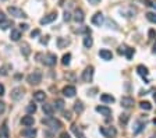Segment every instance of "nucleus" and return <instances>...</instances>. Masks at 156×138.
<instances>
[{
	"mask_svg": "<svg viewBox=\"0 0 156 138\" xmlns=\"http://www.w3.org/2000/svg\"><path fill=\"white\" fill-rule=\"evenodd\" d=\"M42 123H43L45 126H48V127L53 128V130H59V128L63 127L62 121L57 120V119H54V117H52V116L46 117V119H42Z\"/></svg>",
	"mask_w": 156,
	"mask_h": 138,
	"instance_id": "1",
	"label": "nucleus"
},
{
	"mask_svg": "<svg viewBox=\"0 0 156 138\" xmlns=\"http://www.w3.org/2000/svg\"><path fill=\"white\" fill-rule=\"evenodd\" d=\"M27 81H28L31 85L41 84V81H42V73L39 71V70H35L33 73H31V74L27 77Z\"/></svg>",
	"mask_w": 156,
	"mask_h": 138,
	"instance_id": "2",
	"label": "nucleus"
},
{
	"mask_svg": "<svg viewBox=\"0 0 156 138\" xmlns=\"http://www.w3.org/2000/svg\"><path fill=\"white\" fill-rule=\"evenodd\" d=\"M56 62H57V56L54 53H48L46 56H43V60H42V63L45 66H49V67H53Z\"/></svg>",
	"mask_w": 156,
	"mask_h": 138,
	"instance_id": "3",
	"label": "nucleus"
},
{
	"mask_svg": "<svg viewBox=\"0 0 156 138\" xmlns=\"http://www.w3.org/2000/svg\"><path fill=\"white\" fill-rule=\"evenodd\" d=\"M92 78H94V66H88L82 73V81L91 82Z\"/></svg>",
	"mask_w": 156,
	"mask_h": 138,
	"instance_id": "4",
	"label": "nucleus"
},
{
	"mask_svg": "<svg viewBox=\"0 0 156 138\" xmlns=\"http://www.w3.org/2000/svg\"><path fill=\"white\" fill-rule=\"evenodd\" d=\"M100 134L106 138H114L117 135V130L114 127H100Z\"/></svg>",
	"mask_w": 156,
	"mask_h": 138,
	"instance_id": "5",
	"label": "nucleus"
},
{
	"mask_svg": "<svg viewBox=\"0 0 156 138\" xmlns=\"http://www.w3.org/2000/svg\"><path fill=\"white\" fill-rule=\"evenodd\" d=\"M7 11H9V14H11V15L15 17V18H25V17H27V14L21 10V9H18V7H11L10 6V7L7 9Z\"/></svg>",
	"mask_w": 156,
	"mask_h": 138,
	"instance_id": "6",
	"label": "nucleus"
},
{
	"mask_svg": "<svg viewBox=\"0 0 156 138\" xmlns=\"http://www.w3.org/2000/svg\"><path fill=\"white\" fill-rule=\"evenodd\" d=\"M10 96L13 100H20V99H22V96H24V88L22 86H17V88L11 89Z\"/></svg>",
	"mask_w": 156,
	"mask_h": 138,
	"instance_id": "7",
	"label": "nucleus"
},
{
	"mask_svg": "<svg viewBox=\"0 0 156 138\" xmlns=\"http://www.w3.org/2000/svg\"><path fill=\"white\" fill-rule=\"evenodd\" d=\"M36 128H32V127H27V128H24L22 131H21V135L22 137H25V138H35L36 137Z\"/></svg>",
	"mask_w": 156,
	"mask_h": 138,
	"instance_id": "8",
	"label": "nucleus"
},
{
	"mask_svg": "<svg viewBox=\"0 0 156 138\" xmlns=\"http://www.w3.org/2000/svg\"><path fill=\"white\" fill-rule=\"evenodd\" d=\"M103 22H104V17H103V14H102L100 11L95 13V15L92 17V24H94V25H98V27H100V25H102Z\"/></svg>",
	"mask_w": 156,
	"mask_h": 138,
	"instance_id": "9",
	"label": "nucleus"
},
{
	"mask_svg": "<svg viewBox=\"0 0 156 138\" xmlns=\"http://www.w3.org/2000/svg\"><path fill=\"white\" fill-rule=\"evenodd\" d=\"M75 94H77V91H75V86H73V85H67L63 88V95L67 96V98H73V96H75Z\"/></svg>",
	"mask_w": 156,
	"mask_h": 138,
	"instance_id": "10",
	"label": "nucleus"
},
{
	"mask_svg": "<svg viewBox=\"0 0 156 138\" xmlns=\"http://www.w3.org/2000/svg\"><path fill=\"white\" fill-rule=\"evenodd\" d=\"M120 102H121V106L125 107V109H130V107H133V105H134V99L131 96H123Z\"/></svg>",
	"mask_w": 156,
	"mask_h": 138,
	"instance_id": "11",
	"label": "nucleus"
},
{
	"mask_svg": "<svg viewBox=\"0 0 156 138\" xmlns=\"http://www.w3.org/2000/svg\"><path fill=\"white\" fill-rule=\"evenodd\" d=\"M57 18V13H50V14H48V15H45L43 18H41V24L42 25H45V24H49V22H53L54 20Z\"/></svg>",
	"mask_w": 156,
	"mask_h": 138,
	"instance_id": "12",
	"label": "nucleus"
},
{
	"mask_svg": "<svg viewBox=\"0 0 156 138\" xmlns=\"http://www.w3.org/2000/svg\"><path fill=\"white\" fill-rule=\"evenodd\" d=\"M99 56H100L103 60H106V62H109V60L113 59V53H112L109 49H100V50H99Z\"/></svg>",
	"mask_w": 156,
	"mask_h": 138,
	"instance_id": "13",
	"label": "nucleus"
},
{
	"mask_svg": "<svg viewBox=\"0 0 156 138\" xmlns=\"http://www.w3.org/2000/svg\"><path fill=\"white\" fill-rule=\"evenodd\" d=\"M84 20H85V15H84V11L81 10V9H77L75 10V13H74V21L75 22H84Z\"/></svg>",
	"mask_w": 156,
	"mask_h": 138,
	"instance_id": "14",
	"label": "nucleus"
},
{
	"mask_svg": "<svg viewBox=\"0 0 156 138\" xmlns=\"http://www.w3.org/2000/svg\"><path fill=\"white\" fill-rule=\"evenodd\" d=\"M21 123L25 127H31V126H33V123H35V119L32 116H24L21 119Z\"/></svg>",
	"mask_w": 156,
	"mask_h": 138,
	"instance_id": "15",
	"label": "nucleus"
},
{
	"mask_svg": "<svg viewBox=\"0 0 156 138\" xmlns=\"http://www.w3.org/2000/svg\"><path fill=\"white\" fill-rule=\"evenodd\" d=\"M96 112H99V113L104 117H109L110 115H112L110 107H107V106H96Z\"/></svg>",
	"mask_w": 156,
	"mask_h": 138,
	"instance_id": "16",
	"label": "nucleus"
},
{
	"mask_svg": "<svg viewBox=\"0 0 156 138\" xmlns=\"http://www.w3.org/2000/svg\"><path fill=\"white\" fill-rule=\"evenodd\" d=\"M42 110H43V113H45L46 116H53V113H54L53 105H49V103H45V105L42 106Z\"/></svg>",
	"mask_w": 156,
	"mask_h": 138,
	"instance_id": "17",
	"label": "nucleus"
},
{
	"mask_svg": "<svg viewBox=\"0 0 156 138\" xmlns=\"http://www.w3.org/2000/svg\"><path fill=\"white\" fill-rule=\"evenodd\" d=\"M0 138H9V127H7V121H4L0 127Z\"/></svg>",
	"mask_w": 156,
	"mask_h": 138,
	"instance_id": "18",
	"label": "nucleus"
},
{
	"mask_svg": "<svg viewBox=\"0 0 156 138\" xmlns=\"http://www.w3.org/2000/svg\"><path fill=\"white\" fill-rule=\"evenodd\" d=\"M33 99L36 102H43L46 99V94L43 91H36V92H33Z\"/></svg>",
	"mask_w": 156,
	"mask_h": 138,
	"instance_id": "19",
	"label": "nucleus"
},
{
	"mask_svg": "<svg viewBox=\"0 0 156 138\" xmlns=\"http://www.w3.org/2000/svg\"><path fill=\"white\" fill-rule=\"evenodd\" d=\"M137 71H138V74L141 75V77H148L149 75V71H148V68H146L145 66H142V64H139L138 67H137Z\"/></svg>",
	"mask_w": 156,
	"mask_h": 138,
	"instance_id": "20",
	"label": "nucleus"
},
{
	"mask_svg": "<svg viewBox=\"0 0 156 138\" xmlns=\"http://www.w3.org/2000/svg\"><path fill=\"white\" fill-rule=\"evenodd\" d=\"M21 53L24 54L25 57L31 54V48H29V45L27 42H22V45H21Z\"/></svg>",
	"mask_w": 156,
	"mask_h": 138,
	"instance_id": "21",
	"label": "nucleus"
},
{
	"mask_svg": "<svg viewBox=\"0 0 156 138\" xmlns=\"http://www.w3.org/2000/svg\"><path fill=\"white\" fill-rule=\"evenodd\" d=\"M100 100L104 102V103H113L116 99H114V96L109 95V94H103V95H100Z\"/></svg>",
	"mask_w": 156,
	"mask_h": 138,
	"instance_id": "22",
	"label": "nucleus"
},
{
	"mask_svg": "<svg viewBox=\"0 0 156 138\" xmlns=\"http://www.w3.org/2000/svg\"><path fill=\"white\" fill-rule=\"evenodd\" d=\"M10 38H11V41H14V42L20 41L21 39V31L20 29H13L11 33H10Z\"/></svg>",
	"mask_w": 156,
	"mask_h": 138,
	"instance_id": "23",
	"label": "nucleus"
},
{
	"mask_svg": "<svg viewBox=\"0 0 156 138\" xmlns=\"http://www.w3.org/2000/svg\"><path fill=\"white\" fill-rule=\"evenodd\" d=\"M74 112L75 113H78V115H81L84 112V103L81 100H77L75 103H74Z\"/></svg>",
	"mask_w": 156,
	"mask_h": 138,
	"instance_id": "24",
	"label": "nucleus"
},
{
	"mask_svg": "<svg viewBox=\"0 0 156 138\" xmlns=\"http://www.w3.org/2000/svg\"><path fill=\"white\" fill-rule=\"evenodd\" d=\"M71 130H73V133L75 134V137H77V138H85L84 133L81 131V128L78 127V126H73V127H71Z\"/></svg>",
	"mask_w": 156,
	"mask_h": 138,
	"instance_id": "25",
	"label": "nucleus"
},
{
	"mask_svg": "<svg viewBox=\"0 0 156 138\" xmlns=\"http://www.w3.org/2000/svg\"><path fill=\"white\" fill-rule=\"evenodd\" d=\"M57 45H59L60 49H63V48H66L67 45H70V41H68L67 38H59V39H57Z\"/></svg>",
	"mask_w": 156,
	"mask_h": 138,
	"instance_id": "26",
	"label": "nucleus"
},
{
	"mask_svg": "<svg viewBox=\"0 0 156 138\" xmlns=\"http://www.w3.org/2000/svg\"><path fill=\"white\" fill-rule=\"evenodd\" d=\"M92 45H94V39H92L91 36H85V38H84V46H85L86 49L92 48Z\"/></svg>",
	"mask_w": 156,
	"mask_h": 138,
	"instance_id": "27",
	"label": "nucleus"
},
{
	"mask_svg": "<svg viewBox=\"0 0 156 138\" xmlns=\"http://www.w3.org/2000/svg\"><path fill=\"white\" fill-rule=\"evenodd\" d=\"M139 107H141L142 110H151V109H152V105H151L149 102H146V100H142V102H139Z\"/></svg>",
	"mask_w": 156,
	"mask_h": 138,
	"instance_id": "28",
	"label": "nucleus"
},
{
	"mask_svg": "<svg viewBox=\"0 0 156 138\" xmlns=\"http://www.w3.org/2000/svg\"><path fill=\"white\" fill-rule=\"evenodd\" d=\"M70 60H71V54H70V53H66L64 56H63V59H62L63 66H68V64H70Z\"/></svg>",
	"mask_w": 156,
	"mask_h": 138,
	"instance_id": "29",
	"label": "nucleus"
},
{
	"mask_svg": "<svg viewBox=\"0 0 156 138\" xmlns=\"http://www.w3.org/2000/svg\"><path fill=\"white\" fill-rule=\"evenodd\" d=\"M144 123H141V121H137L135 124V128H134V134H138V133H141L142 130H144Z\"/></svg>",
	"mask_w": 156,
	"mask_h": 138,
	"instance_id": "30",
	"label": "nucleus"
},
{
	"mask_svg": "<svg viewBox=\"0 0 156 138\" xmlns=\"http://www.w3.org/2000/svg\"><path fill=\"white\" fill-rule=\"evenodd\" d=\"M25 110H27V113H28V115H32V113H35V112H36V105L29 103L28 106L25 107Z\"/></svg>",
	"mask_w": 156,
	"mask_h": 138,
	"instance_id": "31",
	"label": "nucleus"
},
{
	"mask_svg": "<svg viewBox=\"0 0 156 138\" xmlns=\"http://www.w3.org/2000/svg\"><path fill=\"white\" fill-rule=\"evenodd\" d=\"M128 119H130V116H128V115H125V113H123V115H120L119 121H120L121 124H127V123H128Z\"/></svg>",
	"mask_w": 156,
	"mask_h": 138,
	"instance_id": "32",
	"label": "nucleus"
},
{
	"mask_svg": "<svg viewBox=\"0 0 156 138\" xmlns=\"http://www.w3.org/2000/svg\"><path fill=\"white\" fill-rule=\"evenodd\" d=\"M146 18H148L151 22L156 24V14L155 13H148V14H146Z\"/></svg>",
	"mask_w": 156,
	"mask_h": 138,
	"instance_id": "33",
	"label": "nucleus"
},
{
	"mask_svg": "<svg viewBox=\"0 0 156 138\" xmlns=\"http://www.w3.org/2000/svg\"><path fill=\"white\" fill-rule=\"evenodd\" d=\"M133 54H134V49H133V48H127V49H125V56H127L128 60H131Z\"/></svg>",
	"mask_w": 156,
	"mask_h": 138,
	"instance_id": "34",
	"label": "nucleus"
},
{
	"mask_svg": "<svg viewBox=\"0 0 156 138\" xmlns=\"http://www.w3.org/2000/svg\"><path fill=\"white\" fill-rule=\"evenodd\" d=\"M54 105H56V109H60L62 110L63 107H64V100L63 99H56V103Z\"/></svg>",
	"mask_w": 156,
	"mask_h": 138,
	"instance_id": "35",
	"label": "nucleus"
},
{
	"mask_svg": "<svg viewBox=\"0 0 156 138\" xmlns=\"http://www.w3.org/2000/svg\"><path fill=\"white\" fill-rule=\"evenodd\" d=\"M11 25H13V22L11 21H3L1 24H0V28H1V29H7V28L11 27Z\"/></svg>",
	"mask_w": 156,
	"mask_h": 138,
	"instance_id": "36",
	"label": "nucleus"
},
{
	"mask_svg": "<svg viewBox=\"0 0 156 138\" xmlns=\"http://www.w3.org/2000/svg\"><path fill=\"white\" fill-rule=\"evenodd\" d=\"M7 68H10V66L0 67V75H7Z\"/></svg>",
	"mask_w": 156,
	"mask_h": 138,
	"instance_id": "37",
	"label": "nucleus"
},
{
	"mask_svg": "<svg viewBox=\"0 0 156 138\" xmlns=\"http://www.w3.org/2000/svg\"><path fill=\"white\" fill-rule=\"evenodd\" d=\"M39 35H41V31H39V29H33V31L31 32L32 38H36V36H39Z\"/></svg>",
	"mask_w": 156,
	"mask_h": 138,
	"instance_id": "38",
	"label": "nucleus"
},
{
	"mask_svg": "<svg viewBox=\"0 0 156 138\" xmlns=\"http://www.w3.org/2000/svg\"><path fill=\"white\" fill-rule=\"evenodd\" d=\"M71 20V14L68 11H64V21H70Z\"/></svg>",
	"mask_w": 156,
	"mask_h": 138,
	"instance_id": "39",
	"label": "nucleus"
},
{
	"mask_svg": "<svg viewBox=\"0 0 156 138\" xmlns=\"http://www.w3.org/2000/svg\"><path fill=\"white\" fill-rule=\"evenodd\" d=\"M149 38H151V39H155L156 38V31L155 29H149Z\"/></svg>",
	"mask_w": 156,
	"mask_h": 138,
	"instance_id": "40",
	"label": "nucleus"
},
{
	"mask_svg": "<svg viewBox=\"0 0 156 138\" xmlns=\"http://www.w3.org/2000/svg\"><path fill=\"white\" fill-rule=\"evenodd\" d=\"M4 110H6V103L0 100V115H1V113H3Z\"/></svg>",
	"mask_w": 156,
	"mask_h": 138,
	"instance_id": "41",
	"label": "nucleus"
},
{
	"mask_svg": "<svg viewBox=\"0 0 156 138\" xmlns=\"http://www.w3.org/2000/svg\"><path fill=\"white\" fill-rule=\"evenodd\" d=\"M28 29V24H20V31H27Z\"/></svg>",
	"mask_w": 156,
	"mask_h": 138,
	"instance_id": "42",
	"label": "nucleus"
},
{
	"mask_svg": "<svg viewBox=\"0 0 156 138\" xmlns=\"http://www.w3.org/2000/svg\"><path fill=\"white\" fill-rule=\"evenodd\" d=\"M125 49H127V46H120V48H119V53L120 54L125 53Z\"/></svg>",
	"mask_w": 156,
	"mask_h": 138,
	"instance_id": "43",
	"label": "nucleus"
},
{
	"mask_svg": "<svg viewBox=\"0 0 156 138\" xmlns=\"http://www.w3.org/2000/svg\"><path fill=\"white\" fill-rule=\"evenodd\" d=\"M3 21H6V15H4V13L0 11V24H1Z\"/></svg>",
	"mask_w": 156,
	"mask_h": 138,
	"instance_id": "44",
	"label": "nucleus"
},
{
	"mask_svg": "<svg viewBox=\"0 0 156 138\" xmlns=\"http://www.w3.org/2000/svg\"><path fill=\"white\" fill-rule=\"evenodd\" d=\"M48 42H49V36H45V39H41L42 45H48Z\"/></svg>",
	"mask_w": 156,
	"mask_h": 138,
	"instance_id": "45",
	"label": "nucleus"
},
{
	"mask_svg": "<svg viewBox=\"0 0 156 138\" xmlns=\"http://www.w3.org/2000/svg\"><path fill=\"white\" fill-rule=\"evenodd\" d=\"M64 117H66L67 120H71V113H70V112H64Z\"/></svg>",
	"mask_w": 156,
	"mask_h": 138,
	"instance_id": "46",
	"label": "nucleus"
},
{
	"mask_svg": "<svg viewBox=\"0 0 156 138\" xmlns=\"http://www.w3.org/2000/svg\"><path fill=\"white\" fill-rule=\"evenodd\" d=\"M60 138H70V135H68V133H66V131H63L62 134H60Z\"/></svg>",
	"mask_w": 156,
	"mask_h": 138,
	"instance_id": "47",
	"label": "nucleus"
},
{
	"mask_svg": "<svg viewBox=\"0 0 156 138\" xmlns=\"http://www.w3.org/2000/svg\"><path fill=\"white\" fill-rule=\"evenodd\" d=\"M3 95H4V85L0 84V96H3Z\"/></svg>",
	"mask_w": 156,
	"mask_h": 138,
	"instance_id": "48",
	"label": "nucleus"
},
{
	"mask_svg": "<svg viewBox=\"0 0 156 138\" xmlns=\"http://www.w3.org/2000/svg\"><path fill=\"white\" fill-rule=\"evenodd\" d=\"M88 1H89L91 4H98V3H99L100 0H88Z\"/></svg>",
	"mask_w": 156,
	"mask_h": 138,
	"instance_id": "49",
	"label": "nucleus"
},
{
	"mask_svg": "<svg viewBox=\"0 0 156 138\" xmlns=\"http://www.w3.org/2000/svg\"><path fill=\"white\" fill-rule=\"evenodd\" d=\"M151 6H152V7L156 10V1H152V4H151Z\"/></svg>",
	"mask_w": 156,
	"mask_h": 138,
	"instance_id": "50",
	"label": "nucleus"
},
{
	"mask_svg": "<svg viewBox=\"0 0 156 138\" xmlns=\"http://www.w3.org/2000/svg\"><path fill=\"white\" fill-rule=\"evenodd\" d=\"M153 53H156V42H155V45H153Z\"/></svg>",
	"mask_w": 156,
	"mask_h": 138,
	"instance_id": "51",
	"label": "nucleus"
},
{
	"mask_svg": "<svg viewBox=\"0 0 156 138\" xmlns=\"http://www.w3.org/2000/svg\"><path fill=\"white\" fill-rule=\"evenodd\" d=\"M153 99H155V102H156V91H155V94H153Z\"/></svg>",
	"mask_w": 156,
	"mask_h": 138,
	"instance_id": "52",
	"label": "nucleus"
},
{
	"mask_svg": "<svg viewBox=\"0 0 156 138\" xmlns=\"http://www.w3.org/2000/svg\"><path fill=\"white\" fill-rule=\"evenodd\" d=\"M151 138H156V134H153V135H152V137H151Z\"/></svg>",
	"mask_w": 156,
	"mask_h": 138,
	"instance_id": "53",
	"label": "nucleus"
}]
</instances>
